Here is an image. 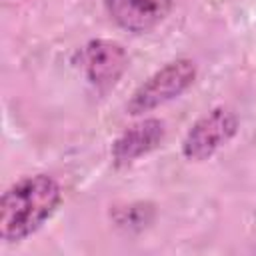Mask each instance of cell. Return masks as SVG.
<instances>
[{
  "mask_svg": "<svg viewBox=\"0 0 256 256\" xmlns=\"http://www.w3.org/2000/svg\"><path fill=\"white\" fill-rule=\"evenodd\" d=\"M166 128L164 122L158 118H146L142 122H136L134 126L126 128L112 144V160L114 166L122 168L132 164L134 160L146 156L154 148L160 146L164 140Z\"/></svg>",
  "mask_w": 256,
  "mask_h": 256,
  "instance_id": "8992f818",
  "label": "cell"
},
{
  "mask_svg": "<svg viewBox=\"0 0 256 256\" xmlns=\"http://www.w3.org/2000/svg\"><path fill=\"white\" fill-rule=\"evenodd\" d=\"M60 184L48 174H34L12 184L0 200V238L20 242L34 234L60 206Z\"/></svg>",
  "mask_w": 256,
  "mask_h": 256,
  "instance_id": "6da1fadb",
  "label": "cell"
},
{
  "mask_svg": "<svg viewBox=\"0 0 256 256\" xmlns=\"http://www.w3.org/2000/svg\"><path fill=\"white\" fill-rule=\"evenodd\" d=\"M80 66L90 84L96 88L114 86L128 68V54L114 40H90L80 52Z\"/></svg>",
  "mask_w": 256,
  "mask_h": 256,
  "instance_id": "277c9868",
  "label": "cell"
},
{
  "mask_svg": "<svg viewBox=\"0 0 256 256\" xmlns=\"http://www.w3.org/2000/svg\"><path fill=\"white\" fill-rule=\"evenodd\" d=\"M238 132V118L230 108L218 106L198 118L182 142V154L190 162L208 160Z\"/></svg>",
  "mask_w": 256,
  "mask_h": 256,
  "instance_id": "3957f363",
  "label": "cell"
},
{
  "mask_svg": "<svg viewBox=\"0 0 256 256\" xmlns=\"http://www.w3.org/2000/svg\"><path fill=\"white\" fill-rule=\"evenodd\" d=\"M196 80V64L190 58H178L164 64L148 80H144L126 104L128 114L138 116L150 112L186 92Z\"/></svg>",
  "mask_w": 256,
  "mask_h": 256,
  "instance_id": "7a4b0ae2",
  "label": "cell"
},
{
  "mask_svg": "<svg viewBox=\"0 0 256 256\" xmlns=\"http://www.w3.org/2000/svg\"><path fill=\"white\" fill-rule=\"evenodd\" d=\"M104 8L120 28L144 34L168 16L172 0H104Z\"/></svg>",
  "mask_w": 256,
  "mask_h": 256,
  "instance_id": "5b68a950",
  "label": "cell"
}]
</instances>
